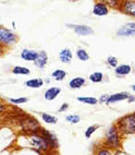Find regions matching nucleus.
Listing matches in <instances>:
<instances>
[{
	"label": "nucleus",
	"instance_id": "nucleus-29",
	"mask_svg": "<svg viewBox=\"0 0 135 155\" xmlns=\"http://www.w3.org/2000/svg\"><path fill=\"white\" fill-rule=\"evenodd\" d=\"M9 102L14 104V105H22L28 102V97H15V98H10Z\"/></svg>",
	"mask_w": 135,
	"mask_h": 155
},
{
	"label": "nucleus",
	"instance_id": "nucleus-16",
	"mask_svg": "<svg viewBox=\"0 0 135 155\" xmlns=\"http://www.w3.org/2000/svg\"><path fill=\"white\" fill-rule=\"evenodd\" d=\"M86 84V79L83 77L72 78L69 81V87L71 90H80Z\"/></svg>",
	"mask_w": 135,
	"mask_h": 155
},
{
	"label": "nucleus",
	"instance_id": "nucleus-22",
	"mask_svg": "<svg viewBox=\"0 0 135 155\" xmlns=\"http://www.w3.org/2000/svg\"><path fill=\"white\" fill-rule=\"evenodd\" d=\"M11 71L15 75H28L31 73V70L24 66H15L12 68Z\"/></svg>",
	"mask_w": 135,
	"mask_h": 155
},
{
	"label": "nucleus",
	"instance_id": "nucleus-35",
	"mask_svg": "<svg viewBox=\"0 0 135 155\" xmlns=\"http://www.w3.org/2000/svg\"><path fill=\"white\" fill-rule=\"evenodd\" d=\"M127 103H130V104H131V103H134L135 102V95H130L129 96V98H127Z\"/></svg>",
	"mask_w": 135,
	"mask_h": 155
},
{
	"label": "nucleus",
	"instance_id": "nucleus-10",
	"mask_svg": "<svg viewBox=\"0 0 135 155\" xmlns=\"http://www.w3.org/2000/svg\"><path fill=\"white\" fill-rule=\"evenodd\" d=\"M110 9L107 5H105L104 2L97 0L96 2L94 3V7H93V10H92V13L96 15V17H106L109 14Z\"/></svg>",
	"mask_w": 135,
	"mask_h": 155
},
{
	"label": "nucleus",
	"instance_id": "nucleus-23",
	"mask_svg": "<svg viewBox=\"0 0 135 155\" xmlns=\"http://www.w3.org/2000/svg\"><path fill=\"white\" fill-rule=\"evenodd\" d=\"M66 72L63 69H56L51 72V78H53V80L58 81V82L63 81L66 79Z\"/></svg>",
	"mask_w": 135,
	"mask_h": 155
},
{
	"label": "nucleus",
	"instance_id": "nucleus-36",
	"mask_svg": "<svg viewBox=\"0 0 135 155\" xmlns=\"http://www.w3.org/2000/svg\"><path fill=\"white\" fill-rule=\"evenodd\" d=\"M131 89H132V91H133V92H135V84H133V85L131 86Z\"/></svg>",
	"mask_w": 135,
	"mask_h": 155
},
{
	"label": "nucleus",
	"instance_id": "nucleus-33",
	"mask_svg": "<svg viewBox=\"0 0 135 155\" xmlns=\"http://www.w3.org/2000/svg\"><path fill=\"white\" fill-rule=\"evenodd\" d=\"M7 109H8V106H7L5 103L0 102V115H2V114L6 113Z\"/></svg>",
	"mask_w": 135,
	"mask_h": 155
},
{
	"label": "nucleus",
	"instance_id": "nucleus-1",
	"mask_svg": "<svg viewBox=\"0 0 135 155\" xmlns=\"http://www.w3.org/2000/svg\"><path fill=\"white\" fill-rule=\"evenodd\" d=\"M122 142H123V136L120 133L116 124L106 129L104 140H102L104 145L108 147L112 151H117V150H121Z\"/></svg>",
	"mask_w": 135,
	"mask_h": 155
},
{
	"label": "nucleus",
	"instance_id": "nucleus-13",
	"mask_svg": "<svg viewBox=\"0 0 135 155\" xmlns=\"http://www.w3.org/2000/svg\"><path fill=\"white\" fill-rule=\"evenodd\" d=\"M129 92H119V93H114V94L109 95V98L107 101V104L106 105H109V104H113V103H118L122 102V101H127L130 96Z\"/></svg>",
	"mask_w": 135,
	"mask_h": 155
},
{
	"label": "nucleus",
	"instance_id": "nucleus-34",
	"mask_svg": "<svg viewBox=\"0 0 135 155\" xmlns=\"http://www.w3.org/2000/svg\"><path fill=\"white\" fill-rule=\"evenodd\" d=\"M6 53V47H3L2 45H0V57H2Z\"/></svg>",
	"mask_w": 135,
	"mask_h": 155
},
{
	"label": "nucleus",
	"instance_id": "nucleus-5",
	"mask_svg": "<svg viewBox=\"0 0 135 155\" xmlns=\"http://www.w3.org/2000/svg\"><path fill=\"white\" fill-rule=\"evenodd\" d=\"M18 42H19V36L13 31L0 25V45H2L6 48H10Z\"/></svg>",
	"mask_w": 135,
	"mask_h": 155
},
{
	"label": "nucleus",
	"instance_id": "nucleus-2",
	"mask_svg": "<svg viewBox=\"0 0 135 155\" xmlns=\"http://www.w3.org/2000/svg\"><path fill=\"white\" fill-rule=\"evenodd\" d=\"M26 138H27L30 147L33 151H35L36 153H38V154L51 153L50 152L49 145H48L45 137L40 133V131L28 133V134H26Z\"/></svg>",
	"mask_w": 135,
	"mask_h": 155
},
{
	"label": "nucleus",
	"instance_id": "nucleus-8",
	"mask_svg": "<svg viewBox=\"0 0 135 155\" xmlns=\"http://www.w3.org/2000/svg\"><path fill=\"white\" fill-rule=\"evenodd\" d=\"M66 26L70 28V30L74 31V33L77 34L80 36H88L94 34V30L88 26V25H84V24H71V23H68Z\"/></svg>",
	"mask_w": 135,
	"mask_h": 155
},
{
	"label": "nucleus",
	"instance_id": "nucleus-32",
	"mask_svg": "<svg viewBox=\"0 0 135 155\" xmlns=\"http://www.w3.org/2000/svg\"><path fill=\"white\" fill-rule=\"evenodd\" d=\"M109 98V94H104L100 96V98L98 100V103L99 104H107V101Z\"/></svg>",
	"mask_w": 135,
	"mask_h": 155
},
{
	"label": "nucleus",
	"instance_id": "nucleus-38",
	"mask_svg": "<svg viewBox=\"0 0 135 155\" xmlns=\"http://www.w3.org/2000/svg\"><path fill=\"white\" fill-rule=\"evenodd\" d=\"M134 71H135V66H134Z\"/></svg>",
	"mask_w": 135,
	"mask_h": 155
},
{
	"label": "nucleus",
	"instance_id": "nucleus-4",
	"mask_svg": "<svg viewBox=\"0 0 135 155\" xmlns=\"http://www.w3.org/2000/svg\"><path fill=\"white\" fill-rule=\"evenodd\" d=\"M17 125L19 127V129L22 131L25 134H28V133L32 132H37V131L40 130V124L36 118L32 116H28L26 114H23L20 116V118L17 120Z\"/></svg>",
	"mask_w": 135,
	"mask_h": 155
},
{
	"label": "nucleus",
	"instance_id": "nucleus-18",
	"mask_svg": "<svg viewBox=\"0 0 135 155\" xmlns=\"http://www.w3.org/2000/svg\"><path fill=\"white\" fill-rule=\"evenodd\" d=\"M45 81L40 78H34V79H31V80L25 81V86H27L30 89H39L44 85Z\"/></svg>",
	"mask_w": 135,
	"mask_h": 155
},
{
	"label": "nucleus",
	"instance_id": "nucleus-9",
	"mask_svg": "<svg viewBox=\"0 0 135 155\" xmlns=\"http://www.w3.org/2000/svg\"><path fill=\"white\" fill-rule=\"evenodd\" d=\"M117 36L119 37H134L135 36V22H127L122 25L117 31Z\"/></svg>",
	"mask_w": 135,
	"mask_h": 155
},
{
	"label": "nucleus",
	"instance_id": "nucleus-31",
	"mask_svg": "<svg viewBox=\"0 0 135 155\" xmlns=\"http://www.w3.org/2000/svg\"><path fill=\"white\" fill-rule=\"evenodd\" d=\"M68 109H69V104H68V103H63V104L59 107L58 111L59 113H66Z\"/></svg>",
	"mask_w": 135,
	"mask_h": 155
},
{
	"label": "nucleus",
	"instance_id": "nucleus-28",
	"mask_svg": "<svg viewBox=\"0 0 135 155\" xmlns=\"http://www.w3.org/2000/svg\"><path fill=\"white\" fill-rule=\"evenodd\" d=\"M66 120L71 125H75V124H79L81 121V117L79 115H75V114H71V115H68L66 117Z\"/></svg>",
	"mask_w": 135,
	"mask_h": 155
},
{
	"label": "nucleus",
	"instance_id": "nucleus-26",
	"mask_svg": "<svg viewBox=\"0 0 135 155\" xmlns=\"http://www.w3.org/2000/svg\"><path fill=\"white\" fill-rule=\"evenodd\" d=\"M95 153H96L97 155H110L112 154V150L109 149L108 147H106V145H104V144H101L99 147H97L96 151H95Z\"/></svg>",
	"mask_w": 135,
	"mask_h": 155
},
{
	"label": "nucleus",
	"instance_id": "nucleus-6",
	"mask_svg": "<svg viewBox=\"0 0 135 155\" xmlns=\"http://www.w3.org/2000/svg\"><path fill=\"white\" fill-rule=\"evenodd\" d=\"M39 131H40V133L45 137V139H46V141H47L48 145H49V147H50V152H58L59 140L55 133H53V131L44 129L43 127L40 128Z\"/></svg>",
	"mask_w": 135,
	"mask_h": 155
},
{
	"label": "nucleus",
	"instance_id": "nucleus-37",
	"mask_svg": "<svg viewBox=\"0 0 135 155\" xmlns=\"http://www.w3.org/2000/svg\"><path fill=\"white\" fill-rule=\"evenodd\" d=\"M70 1H74L75 2V1H79V0H70Z\"/></svg>",
	"mask_w": 135,
	"mask_h": 155
},
{
	"label": "nucleus",
	"instance_id": "nucleus-3",
	"mask_svg": "<svg viewBox=\"0 0 135 155\" xmlns=\"http://www.w3.org/2000/svg\"><path fill=\"white\" fill-rule=\"evenodd\" d=\"M116 126L120 133L124 137L135 134V113L122 116L116 121Z\"/></svg>",
	"mask_w": 135,
	"mask_h": 155
},
{
	"label": "nucleus",
	"instance_id": "nucleus-20",
	"mask_svg": "<svg viewBox=\"0 0 135 155\" xmlns=\"http://www.w3.org/2000/svg\"><path fill=\"white\" fill-rule=\"evenodd\" d=\"M104 78H105V75H104V73L100 71H95L93 72V73H91L89 74V77H88V80L91 81L92 83H101L102 81H104Z\"/></svg>",
	"mask_w": 135,
	"mask_h": 155
},
{
	"label": "nucleus",
	"instance_id": "nucleus-25",
	"mask_svg": "<svg viewBox=\"0 0 135 155\" xmlns=\"http://www.w3.org/2000/svg\"><path fill=\"white\" fill-rule=\"evenodd\" d=\"M99 1L107 5L109 9H112V10H119L122 2V0H99Z\"/></svg>",
	"mask_w": 135,
	"mask_h": 155
},
{
	"label": "nucleus",
	"instance_id": "nucleus-30",
	"mask_svg": "<svg viewBox=\"0 0 135 155\" xmlns=\"http://www.w3.org/2000/svg\"><path fill=\"white\" fill-rule=\"evenodd\" d=\"M107 64L110 67V68L114 69L119 64V61H118V59H117V57H114V56H109L107 58Z\"/></svg>",
	"mask_w": 135,
	"mask_h": 155
},
{
	"label": "nucleus",
	"instance_id": "nucleus-7",
	"mask_svg": "<svg viewBox=\"0 0 135 155\" xmlns=\"http://www.w3.org/2000/svg\"><path fill=\"white\" fill-rule=\"evenodd\" d=\"M119 11L127 17L135 19V0H122Z\"/></svg>",
	"mask_w": 135,
	"mask_h": 155
},
{
	"label": "nucleus",
	"instance_id": "nucleus-27",
	"mask_svg": "<svg viewBox=\"0 0 135 155\" xmlns=\"http://www.w3.org/2000/svg\"><path fill=\"white\" fill-rule=\"evenodd\" d=\"M98 129H99V126H98V125H92V126H89V127H88L87 129L85 130V132H84V136H85L86 139L92 138V136H93V134H94V133L96 132Z\"/></svg>",
	"mask_w": 135,
	"mask_h": 155
},
{
	"label": "nucleus",
	"instance_id": "nucleus-11",
	"mask_svg": "<svg viewBox=\"0 0 135 155\" xmlns=\"http://www.w3.org/2000/svg\"><path fill=\"white\" fill-rule=\"evenodd\" d=\"M33 64H34V66H35L36 68H38V69H45L46 66H47V64H48L47 53H46L45 50H40V51H38L37 57H36V59L34 60Z\"/></svg>",
	"mask_w": 135,
	"mask_h": 155
},
{
	"label": "nucleus",
	"instance_id": "nucleus-19",
	"mask_svg": "<svg viewBox=\"0 0 135 155\" xmlns=\"http://www.w3.org/2000/svg\"><path fill=\"white\" fill-rule=\"evenodd\" d=\"M76 101L83 104H86V105H97L98 104V98L94 96H79L76 97Z\"/></svg>",
	"mask_w": 135,
	"mask_h": 155
},
{
	"label": "nucleus",
	"instance_id": "nucleus-15",
	"mask_svg": "<svg viewBox=\"0 0 135 155\" xmlns=\"http://www.w3.org/2000/svg\"><path fill=\"white\" fill-rule=\"evenodd\" d=\"M59 60L62 62V64H70L73 59V53L70 48H63L59 51Z\"/></svg>",
	"mask_w": 135,
	"mask_h": 155
},
{
	"label": "nucleus",
	"instance_id": "nucleus-12",
	"mask_svg": "<svg viewBox=\"0 0 135 155\" xmlns=\"http://www.w3.org/2000/svg\"><path fill=\"white\" fill-rule=\"evenodd\" d=\"M60 94H61V87L51 86V87H48V89L44 92V98H45V101L51 102V101H55Z\"/></svg>",
	"mask_w": 135,
	"mask_h": 155
},
{
	"label": "nucleus",
	"instance_id": "nucleus-21",
	"mask_svg": "<svg viewBox=\"0 0 135 155\" xmlns=\"http://www.w3.org/2000/svg\"><path fill=\"white\" fill-rule=\"evenodd\" d=\"M40 118L45 124H48V125H55V124L58 122V118L57 117L47 113H40Z\"/></svg>",
	"mask_w": 135,
	"mask_h": 155
},
{
	"label": "nucleus",
	"instance_id": "nucleus-17",
	"mask_svg": "<svg viewBox=\"0 0 135 155\" xmlns=\"http://www.w3.org/2000/svg\"><path fill=\"white\" fill-rule=\"evenodd\" d=\"M37 54H38V51H36V50H34V49L24 48V49H22L20 56H21V58H22L23 60L34 62V60H35L36 57H37Z\"/></svg>",
	"mask_w": 135,
	"mask_h": 155
},
{
	"label": "nucleus",
	"instance_id": "nucleus-24",
	"mask_svg": "<svg viewBox=\"0 0 135 155\" xmlns=\"http://www.w3.org/2000/svg\"><path fill=\"white\" fill-rule=\"evenodd\" d=\"M75 56H76V58L79 59V60L83 61V62L89 60V54H88L87 50L84 49V48H77Z\"/></svg>",
	"mask_w": 135,
	"mask_h": 155
},
{
	"label": "nucleus",
	"instance_id": "nucleus-14",
	"mask_svg": "<svg viewBox=\"0 0 135 155\" xmlns=\"http://www.w3.org/2000/svg\"><path fill=\"white\" fill-rule=\"evenodd\" d=\"M132 67L130 64H118V66L114 68V73L118 78H124L129 75L131 72H132Z\"/></svg>",
	"mask_w": 135,
	"mask_h": 155
}]
</instances>
